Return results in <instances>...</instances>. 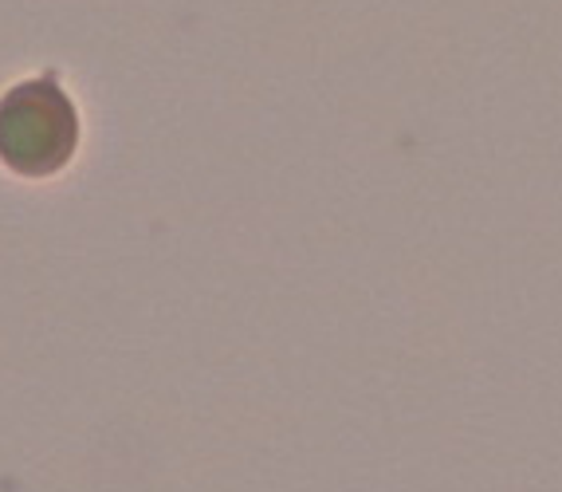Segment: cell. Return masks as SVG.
<instances>
[{"label": "cell", "instance_id": "cell-1", "mask_svg": "<svg viewBox=\"0 0 562 492\" xmlns=\"http://www.w3.org/2000/svg\"><path fill=\"white\" fill-rule=\"evenodd\" d=\"M79 146L76 103L56 79H29L0 99V158L16 174L64 170Z\"/></svg>", "mask_w": 562, "mask_h": 492}]
</instances>
